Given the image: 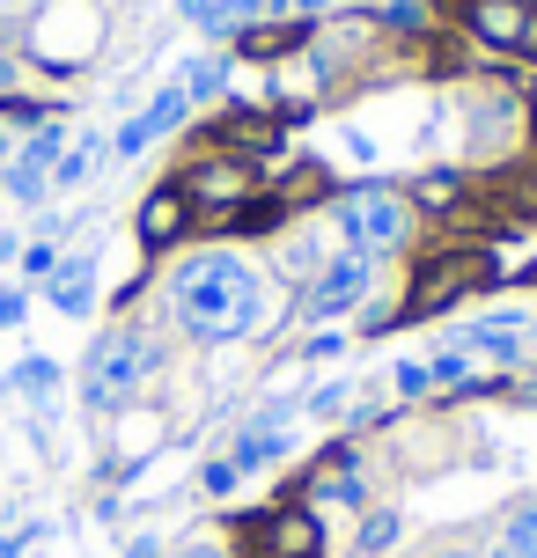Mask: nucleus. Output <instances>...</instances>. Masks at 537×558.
Returning a JSON list of instances; mask_svg holds the SVG:
<instances>
[{"label":"nucleus","instance_id":"nucleus-1","mask_svg":"<svg viewBox=\"0 0 537 558\" xmlns=\"http://www.w3.org/2000/svg\"><path fill=\"white\" fill-rule=\"evenodd\" d=\"M170 316L199 345H236L265 324V272L236 251H192L170 272Z\"/></svg>","mask_w":537,"mask_h":558},{"label":"nucleus","instance_id":"nucleus-2","mask_svg":"<svg viewBox=\"0 0 537 558\" xmlns=\"http://www.w3.org/2000/svg\"><path fill=\"white\" fill-rule=\"evenodd\" d=\"M155 367H163V345H155L141 324H118V331H104L88 345L82 404L88 412H126V404L141 397V383H155Z\"/></svg>","mask_w":537,"mask_h":558},{"label":"nucleus","instance_id":"nucleus-3","mask_svg":"<svg viewBox=\"0 0 537 558\" xmlns=\"http://www.w3.org/2000/svg\"><path fill=\"white\" fill-rule=\"evenodd\" d=\"M170 184L184 192V206H192V214L236 221L243 206H258V192H265V169H258L251 155H228V147H206V155H192V162L177 169Z\"/></svg>","mask_w":537,"mask_h":558},{"label":"nucleus","instance_id":"nucleus-4","mask_svg":"<svg viewBox=\"0 0 537 558\" xmlns=\"http://www.w3.org/2000/svg\"><path fill=\"white\" fill-rule=\"evenodd\" d=\"M332 221H339L346 251L383 257L413 235V206H405V192H391V184H354V192L332 206Z\"/></svg>","mask_w":537,"mask_h":558},{"label":"nucleus","instance_id":"nucleus-5","mask_svg":"<svg viewBox=\"0 0 537 558\" xmlns=\"http://www.w3.org/2000/svg\"><path fill=\"white\" fill-rule=\"evenodd\" d=\"M472 287H493V257H486V251H442V257H427L420 279H413V294H405V308H391V324L434 316V308L464 302Z\"/></svg>","mask_w":537,"mask_h":558},{"label":"nucleus","instance_id":"nucleus-6","mask_svg":"<svg viewBox=\"0 0 537 558\" xmlns=\"http://www.w3.org/2000/svg\"><path fill=\"white\" fill-rule=\"evenodd\" d=\"M368 287H375V257H368V251H339L332 265H317V272H310L302 316L332 324V316H346V308H361V302H368Z\"/></svg>","mask_w":537,"mask_h":558},{"label":"nucleus","instance_id":"nucleus-7","mask_svg":"<svg viewBox=\"0 0 537 558\" xmlns=\"http://www.w3.org/2000/svg\"><path fill=\"white\" fill-rule=\"evenodd\" d=\"M287 448H295V412L287 404H265L236 426V441H228V463L236 471H265V463H281Z\"/></svg>","mask_w":537,"mask_h":558},{"label":"nucleus","instance_id":"nucleus-8","mask_svg":"<svg viewBox=\"0 0 537 558\" xmlns=\"http://www.w3.org/2000/svg\"><path fill=\"white\" fill-rule=\"evenodd\" d=\"M258 558H324V522L317 507H273L258 514Z\"/></svg>","mask_w":537,"mask_h":558},{"label":"nucleus","instance_id":"nucleus-9","mask_svg":"<svg viewBox=\"0 0 537 558\" xmlns=\"http://www.w3.org/2000/svg\"><path fill=\"white\" fill-rule=\"evenodd\" d=\"M456 15L472 29V45H486V52H523L530 0H456Z\"/></svg>","mask_w":537,"mask_h":558},{"label":"nucleus","instance_id":"nucleus-10","mask_svg":"<svg viewBox=\"0 0 537 558\" xmlns=\"http://www.w3.org/2000/svg\"><path fill=\"white\" fill-rule=\"evenodd\" d=\"M184 118H192V96H184V82L155 88V104H147L141 118H126V133L111 140V155H141V147H155L163 133H177Z\"/></svg>","mask_w":537,"mask_h":558},{"label":"nucleus","instance_id":"nucleus-11","mask_svg":"<svg viewBox=\"0 0 537 558\" xmlns=\"http://www.w3.org/2000/svg\"><path fill=\"white\" fill-rule=\"evenodd\" d=\"M192 221L199 214L184 206V192H177V184H155V192L141 198V214H133V235H141V251H170V243H184Z\"/></svg>","mask_w":537,"mask_h":558},{"label":"nucleus","instance_id":"nucleus-12","mask_svg":"<svg viewBox=\"0 0 537 558\" xmlns=\"http://www.w3.org/2000/svg\"><path fill=\"white\" fill-rule=\"evenodd\" d=\"M523 316H493V324H472V331L456 338V353H472V361H493V367H515L530 345H523Z\"/></svg>","mask_w":537,"mask_h":558},{"label":"nucleus","instance_id":"nucleus-13","mask_svg":"<svg viewBox=\"0 0 537 558\" xmlns=\"http://www.w3.org/2000/svg\"><path fill=\"white\" fill-rule=\"evenodd\" d=\"M52 308L59 316H88L96 308V257H59V272H52Z\"/></svg>","mask_w":537,"mask_h":558},{"label":"nucleus","instance_id":"nucleus-14","mask_svg":"<svg viewBox=\"0 0 537 558\" xmlns=\"http://www.w3.org/2000/svg\"><path fill=\"white\" fill-rule=\"evenodd\" d=\"M310 37V23H251V29H236V52L243 59H281V52H295Z\"/></svg>","mask_w":537,"mask_h":558},{"label":"nucleus","instance_id":"nucleus-15","mask_svg":"<svg viewBox=\"0 0 537 558\" xmlns=\"http://www.w3.org/2000/svg\"><path fill=\"white\" fill-rule=\"evenodd\" d=\"M8 390H15V397H29L37 412H52V397H59V367L45 361V353H29V361H15V367H8Z\"/></svg>","mask_w":537,"mask_h":558},{"label":"nucleus","instance_id":"nucleus-16","mask_svg":"<svg viewBox=\"0 0 537 558\" xmlns=\"http://www.w3.org/2000/svg\"><path fill=\"white\" fill-rule=\"evenodd\" d=\"M493 558H537V500H515L509 514H501V544H493Z\"/></svg>","mask_w":537,"mask_h":558},{"label":"nucleus","instance_id":"nucleus-17","mask_svg":"<svg viewBox=\"0 0 537 558\" xmlns=\"http://www.w3.org/2000/svg\"><path fill=\"white\" fill-rule=\"evenodd\" d=\"M104 155H111V140H74V147H67V155H59V169H52V184L59 192H74V184H88V177H96V169H104Z\"/></svg>","mask_w":537,"mask_h":558},{"label":"nucleus","instance_id":"nucleus-18","mask_svg":"<svg viewBox=\"0 0 537 558\" xmlns=\"http://www.w3.org/2000/svg\"><path fill=\"white\" fill-rule=\"evenodd\" d=\"M177 82H184V96H192V104H214V96L228 88V52H206V59H192V66L177 74Z\"/></svg>","mask_w":537,"mask_h":558},{"label":"nucleus","instance_id":"nucleus-19","mask_svg":"<svg viewBox=\"0 0 537 558\" xmlns=\"http://www.w3.org/2000/svg\"><path fill=\"white\" fill-rule=\"evenodd\" d=\"M45 184H52V177H45V169H29L23 155H15V162H8V177H0V198H23V206H37V198H45Z\"/></svg>","mask_w":537,"mask_h":558},{"label":"nucleus","instance_id":"nucleus-20","mask_svg":"<svg viewBox=\"0 0 537 558\" xmlns=\"http://www.w3.org/2000/svg\"><path fill=\"white\" fill-rule=\"evenodd\" d=\"M59 155H67V125H37V133H29V147H23V162L29 169H59Z\"/></svg>","mask_w":537,"mask_h":558},{"label":"nucleus","instance_id":"nucleus-21","mask_svg":"<svg viewBox=\"0 0 537 558\" xmlns=\"http://www.w3.org/2000/svg\"><path fill=\"white\" fill-rule=\"evenodd\" d=\"M184 8V23L206 29V37H236V23H228V0H177Z\"/></svg>","mask_w":537,"mask_h":558},{"label":"nucleus","instance_id":"nucleus-22","mask_svg":"<svg viewBox=\"0 0 537 558\" xmlns=\"http://www.w3.org/2000/svg\"><path fill=\"white\" fill-rule=\"evenodd\" d=\"M391 544H397V514H391V507H375V514L361 522V551L375 558V551H391Z\"/></svg>","mask_w":537,"mask_h":558},{"label":"nucleus","instance_id":"nucleus-23","mask_svg":"<svg viewBox=\"0 0 537 558\" xmlns=\"http://www.w3.org/2000/svg\"><path fill=\"white\" fill-rule=\"evenodd\" d=\"M23 272L29 279H52L59 272V251H52V243H29V251H23Z\"/></svg>","mask_w":537,"mask_h":558},{"label":"nucleus","instance_id":"nucleus-24","mask_svg":"<svg viewBox=\"0 0 537 558\" xmlns=\"http://www.w3.org/2000/svg\"><path fill=\"white\" fill-rule=\"evenodd\" d=\"M236 477H243V471L222 456V463H206V471H199V485H206V493H236Z\"/></svg>","mask_w":537,"mask_h":558},{"label":"nucleus","instance_id":"nucleus-25","mask_svg":"<svg viewBox=\"0 0 537 558\" xmlns=\"http://www.w3.org/2000/svg\"><path fill=\"white\" fill-rule=\"evenodd\" d=\"M29 316V302H23V287H0V331H15Z\"/></svg>","mask_w":537,"mask_h":558},{"label":"nucleus","instance_id":"nucleus-26","mask_svg":"<svg viewBox=\"0 0 537 558\" xmlns=\"http://www.w3.org/2000/svg\"><path fill=\"white\" fill-rule=\"evenodd\" d=\"M339 353H346L339 331H317V338H310V361H339Z\"/></svg>","mask_w":537,"mask_h":558},{"label":"nucleus","instance_id":"nucleus-27","mask_svg":"<svg viewBox=\"0 0 537 558\" xmlns=\"http://www.w3.org/2000/svg\"><path fill=\"white\" fill-rule=\"evenodd\" d=\"M397 390L420 397V390H434V375H427V367H397Z\"/></svg>","mask_w":537,"mask_h":558},{"label":"nucleus","instance_id":"nucleus-28","mask_svg":"<svg viewBox=\"0 0 537 558\" xmlns=\"http://www.w3.org/2000/svg\"><path fill=\"white\" fill-rule=\"evenodd\" d=\"M126 558H163V544H155V536H133V544H126Z\"/></svg>","mask_w":537,"mask_h":558},{"label":"nucleus","instance_id":"nucleus-29","mask_svg":"<svg viewBox=\"0 0 537 558\" xmlns=\"http://www.w3.org/2000/svg\"><path fill=\"white\" fill-rule=\"evenodd\" d=\"M523 59H537V0H530V29H523Z\"/></svg>","mask_w":537,"mask_h":558},{"label":"nucleus","instance_id":"nucleus-30","mask_svg":"<svg viewBox=\"0 0 537 558\" xmlns=\"http://www.w3.org/2000/svg\"><path fill=\"white\" fill-rule=\"evenodd\" d=\"M523 214L537 221V177H523Z\"/></svg>","mask_w":537,"mask_h":558},{"label":"nucleus","instance_id":"nucleus-31","mask_svg":"<svg viewBox=\"0 0 537 558\" xmlns=\"http://www.w3.org/2000/svg\"><path fill=\"white\" fill-rule=\"evenodd\" d=\"M177 558H228L222 544H192V551H177Z\"/></svg>","mask_w":537,"mask_h":558},{"label":"nucleus","instance_id":"nucleus-32","mask_svg":"<svg viewBox=\"0 0 537 558\" xmlns=\"http://www.w3.org/2000/svg\"><path fill=\"white\" fill-rule=\"evenodd\" d=\"M8 88H15V59L0 52V96H8Z\"/></svg>","mask_w":537,"mask_h":558},{"label":"nucleus","instance_id":"nucleus-33","mask_svg":"<svg viewBox=\"0 0 537 558\" xmlns=\"http://www.w3.org/2000/svg\"><path fill=\"white\" fill-rule=\"evenodd\" d=\"M427 558H472V551H427Z\"/></svg>","mask_w":537,"mask_h":558},{"label":"nucleus","instance_id":"nucleus-34","mask_svg":"<svg viewBox=\"0 0 537 558\" xmlns=\"http://www.w3.org/2000/svg\"><path fill=\"white\" fill-rule=\"evenodd\" d=\"M0 162H15V155H8V133H0Z\"/></svg>","mask_w":537,"mask_h":558},{"label":"nucleus","instance_id":"nucleus-35","mask_svg":"<svg viewBox=\"0 0 537 558\" xmlns=\"http://www.w3.org/2000/svg\"><path fill=\"white\" fill-rule=\"evenodd\" d=\"M265 8H295V0H265Z\"/></svg>","mask_w":537,"mask_h":558},{"label":"nucleus","instance_id":"nucleus-36","mask_svg":"<svg viewBox=\"0 0 537 558\" xmlns=\"http://www.w3.org/2000/svg\"><path fill=\"white\" fill-rule=\"evenodd\" d=\"M523 324H530V331H537V308H530V316H523Z\"/></svg>","mask_w":537,"mask_h":558},{"label":"nucleus","instance_id":"nucleus-37","mask_svg":"<svg viewBox=\"0 0 537 558\" xmlns=\"http://www.w3.org/2000/svg\"><path fill=\"white\" fill-rule=\"evenodd\" d=\"M530 111H537V104H530Z\"/></svg>","mask_w":537,"mask_h":558}]
</instances>
